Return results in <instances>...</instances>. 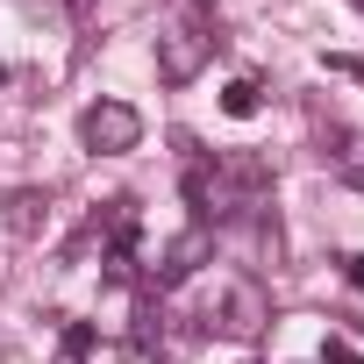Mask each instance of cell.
<instances>
[{
    "mask_svg": "<svg viewBox=\"0 0 364 364\" xmlns=\"http://www.w3.org/2000/svg\"><path fill=\"white\" fill-rule=\"evenodd\" d=\"M86 364H157V350L150 343H93Z\"/></svg>",
    "mask_w": 364,
    "mask_h": 364,
    "instance_id": "cell-8",
    "label": "cell"
},
{
    "mask_svg": "<svg viewBox=\"0 0 364 364\" xmlns=\"http://www.w3.org/2000/svg\"><path fill=\"white\" fill-rule=\"evenodd\" d=\"M186 15H171L157 29V79L164 86H186L200 79V65L215 58V15H208V0H178Z\"/></svg>",
    "mask_w": 364,
    "mask_h": 364,
    "instance_id": "cell-1",
    "label": "cell"
},
{
    "mask_svg": "<svg viewBox=\"0 0 364 364\" xmlns=\"http://www.w3.org/2000/svg\"><path fill=\"white\" fill-rule=\"evenodd\" d=\"M86 350H93V328H86V321H72V328H65V350H58L50 364H86Z\"/></svg>",
    "mask_w": 364,
    "mask_h": 364,
    "instance_id": "cell-9",
    "label": "cell"
},
{
    "mask_svg": "<svg viewBox=\"0 0 364 364\" xmlns=\"http://www.w3.org/2000/svg\"><path fill=\"white\" fill-rule=\"evenodd\" d=\"M328 364H364V357H357L350 343H328Z\"/></svg>",
    "mask_w": 364,
    "mask_h": 364,
    "instance_id": "cell-11",
    "label": "cell"
},
{
    "mask_svg": "<svg viewBox=\"0 0 364 364\" xmlns=\"http://www.w3.org/2000/svg\"><path fill=\"white\" fill-rule=\"evenodd\" d=\"M215 321H222L229 336H264V328H272V300H264V286H257V279H229L222 300H215Z\"/></svg>",
    "mask_w": 364,
    "mask_h": 364,
    "instance_id": "cell-3",
    "label": "cell"
},
{
    "mask_svg": "<svg viewBox=\"0 0 364 364\" xmlns=\"http://www.w3.org/2000/svg\"><path fill=\"white\" fill-rule=\"evenodd\" d=\"M257 107H264V86H257V79H229V86H222V114H236V122H250Z\"/></svg>",
    "mask_w": 364,
    "mask_h": 364,
    "instance_id": "cell-7",
    "label": "cell"
},
{
    "mask_svg": "<svg viewBox=\"0 0 364 364\" xmlns=\"http://www.w3.org/2000/svg\"><path fill=\"white\" fill-rule=\"evenodd\" d=\"M357 8H364V0H357Z\"/></svg>",
    "mask_w": 364,
    "mask_h": 364,
    "instance_id": "cell-13",
    "label": "cell"
},
{
    "mask_svg": "<svg viewBox=\"0 0 364 364\" xmlns=\"http://www.w3.org/2000/svg\"><path fill=\"white\" fill-rule=\"evenodd\" d=\"M321 150H328V171L343 178V186H364V136H357V129L328 122V129H321Z\"/></svg>",
    "mask_w": 364,
    "mask_h": 364,
    "instance_id": "cell-5",
    "label": "cell"
},
{
    "mask_svg": "<svg viewBox=\"0 0 364 364\" xmlns=\"http://www.w3.org/2000/svg\"><path fill=\"white\" fill-rule=\"evenodd\" d=\"M343 279H350V286L364 293V250H350V257H343Z\"/></svg>",
    "mask_w": 364,
    "mask_h": 364,
    "instance_id": "cell-10",
    "label": "cell"
},
{
    "mask_svg": "<svg viewBox=\"0 0 364 364\" xmlns=\"http://www.w3.org/2000/svg\"><path fill=\"white\" fill-rule=\"evenodd\" d=\"M79 143H86L93 157H122V150L143 143V114H136L129 100H93V107L79 114Z\"/></svg>",
    "mask_w": 364,
    "mask_h": 364,
    "instance_id": "cell-2",
    "label": "cell"
},
{
    "mask_svg": "<svg viewBox=\"0 0 364 364\" xmlns=\"http://www.w3.org/2000/svg\"><path fill=\"white\" fill-rule=\"evenodd\" d=\"M43 208H50V200H43L36 186H15L8 200H0V222H8L15 236H36V229H43Z\"/></svg>",
    "mask_w": 364,
    "mask_h": 364,
    "instance_id": "cell-6",
    "label": "cell"
},
{
    "mask_svg": "<svg viewBox=\"0 0 364 364\" xmlns=\"http://www.w3.org/2000/svg\"><path fill=\"white\" fill-rule=\"evenodd\" d=\"M208 250H215V236H208V222H193L186 236H171V250H164V264H157V293H171L178 279H193Z\"/></svg>",
    "mask_w": 364,
    "mask_h": 364,
    "instance_id": "cell-4",
    "label": "cell"
},
{
    "mask_svg": "<svg viewBox=\"0 0 364 364\" xmlns=\"http://www.w3.org/2000/svg\"><path fill=\"white\" fill-rule=\"evenodd\" d=\"M0 86H8V72H0Z\"/></svg>",
    "mask_w": 364,
    "mask_h": 364,
    "instance_id": "cell-12",
    "label": "cell"
}]
</instances>
